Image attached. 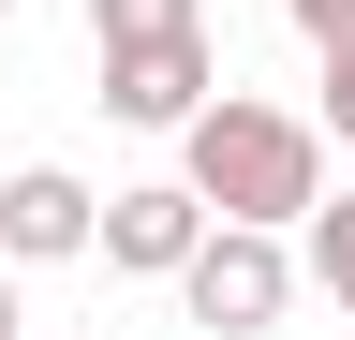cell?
Returning <instances> with one entry per match:
<instances>
[{"label":"cell","instance_id":"6da1fadb","mask_svg":"<svg viewBox=\"0 0 355 340\" xmlns=\"http://www.w3.org/2000/svg\"><path fill=\"white\" fill-rule=\"evenodd\" d=\"M178 178H193L207 222H311V193H326V134H311L296 104L207 89L193 118H178Z\"/></svg>","mask_w":355,"mask_h":340},{"label":"cell","instance_id":"52a82bcc","mask_svg":"<svg viewBox=\"0 0 355 340\" xmlns=\"http://www.w3.org/2000/svg\"><path fill=\"white\" fill-rule=\"evenodd\" d=\"M311 281H326L340 311H355V193H340V207L311 193Z\"/></svg>","mask_w":355,"mask_h":340},{"label":"cell","instance_id":"8fae6325","mask_svg":"<svg viewBox=\"0 0 355 340\" xmlns=\"http://www.w3.org/2000/svg\"><path fill=\"white\" fill-rule=\"evenodd\" d=\"M0 15H15V0H0Z\"/></svg>","mask_w":355,"mask_h":340},{"label":"cell","instance_id":"8992f818","mask_svg":"<svg viewBox=\"0 0 355 340\" xmlns=\"http://www.w3.org/2000/svg\"><path fill=\"white\" fill-rule=\"evenodd\" d=\"M148 30H207V0H89V45H148Z\"/></svg>","mask_w":355,"mask_h":340},{"label":"cell","instance_id":"ba28073f","mask_svg":"<svg viewBox=\"0 0 355 340\" xmlns=\"http://www.w3.org/2000/svg\"><path fill=\"white\" fill-rule=\"evenodd\" d=\"M282 15H296V30H311V45H326V60L355 45V0H282Z\"/></svg>","mask_w":355,"mask_h":340},{"label":"cell","instance_id":"7a4b0ae2","mask_svg":"<svg viewBox=\"0 0 355 340\" xmlns=\"http://www.w3.org/2000/svg\"><path fill=\"white\" fill-rule=\"evenodd\" d=\"M178 296H193L207 340H266V325L296 311V251H282V222H207L193 251H178Z\"/></svg>","mask_w":355,"mask_h":340},{"label":"cell","instance_id":"277c9868","mask_svg":"<svg viewBox=\"0 0 355 340\" xmlns=\"http://www.w3.org/2000/svg\"><path fill=\"white\" fill-rule=\"evenodd\" d=\"M193 237H207L193 178H133V193L89 207V251H104V267H133V281H178V251H193Z\"/></svg>","mask_w":355,"mask_h":340},{"label":"cell","instance_id":"5b68a950","mask_svg":"<svg viewBox=\"0 0 355 340\" xmlns=\"http://www.w3.org/2000/svg\"><path fill=\"white\" fill-rule=\"evenodd\" d=\"M89 178H60V163H15V178H0V267H74L89 251Z\"/></svg>","mask_w":355,"mask_h":340},{"label":"cell","instance_id":"30bf717a","mask_svg":"<svg viewBox=\"0 0 355 340\" xmlns=\"http://www.w3.org/2000/svg\"><path fill=\"white\" fill-rule=\"evenodd\" d=\"M15 325H30V311H15V267H0V340H15Z\"/></svg>","mask_w":355,"mask_h":340},{"label":"cell","instance_id":"3957f363","mask_svg":"<svg viewBox=\"0 0 355 340\" xmlns=\"http://www.w3.org/2000/svg\"><path fill=\"white\" fill-rule=\"evenodd\" d=\"M207 30H148V45H104V118H133V134H178V118L207 104Z\"/></svg>","mask_w":355,"mask_h":340},{"label":"cell","instance_id":"9c48e42d","mask_svg":"<svg viewBox=\"0 0 355 340\" xmlns=\"http://www.w3.org/2000/svg\"><path fill=\"white\" fill-rule=\"evenodd\" d=\"M311 134H340V148H355V45L326 60V118H311Z\"/></svg>","mask_w":355,"mask_h":340}]
</instances>
